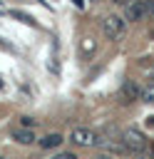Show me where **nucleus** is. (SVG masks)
I'll list each match as a JSON object with an SVG mask.
<instances>
[{"mask_svg": "<svg viewBox=\"0 0 154 159\" xmlns=\"http://www.w3.org/2000/svg\"><path fill=\"white\" fill-rule=\"evenodd\" d=\"M122 144L127 147L129 154H144L149 149V139L139 132V129H124L122 134Z\"/></svg>", "mask_w": 154, "mask_h": 159, "instance_id": "nucleus-1", "label": "nucleus"}, {"mask_svg": "<svg viewBox=\"0 0 154 159\" xmlns=\"http://www.w3.org/2000/svg\"><path fill=\"white\" fill-rule=\"evenodd\" d=\"M149 0H127L124 2V20L127 22H139L147 17Z\"/></svg>", "mask_w": 154, "mask_h": 159, "instance_id": "nucleus-2", "label": "nucleus"}, {"mask_svg": "<svg viewBox=\"0 0 154 159\" xmlns=\"http://www.w3.org/2000/svg\"><path fill=\"white\" fill-rule=\"evenodd\" d=\"M102 32H104L107 40H117V37H122V32H124V20L117 17V15H107V17L102 20Z\"/></svg>", "mask_w": 154, "mask_h": 159, "instance_id": "nucleus-3", "label": "nucleus"}, {"mask_svg": "<svg viewBox=\"0 0 154 159\" xmlns=\"http://www.w3.org/2000/svg\"><path fill=\"white\" fill-rule=\"evenodd\" d=\"M97 137H99V134H94L92 129H87V127H77V129L72 132L70 139H72L77 147H94V144H97Z\"/></svg>", "mask_w": 154, "mask_h": 159, "instance_id": "nucleus-4", "label": "nucleus"}, {"mask_svg": "<svg viewBox=\"0 0 154 159\" xmlns=\"http://www.w3.org/2000/svg\"><path fill=\"white\" fill-rule=\"evenodd\" d=\"M139 97H142V89L137 87V82H132V80L122 82V89H119V102H122V104H132V102H137Z\"/></svg>", "mask_w": 154, "mask_h": 159, "instance_id": "nucleus-5", "label": "nucleus"}, {"mask_svg": "<svg viewBox=\"0 0 154 159\" xmlns=\"http://www.w3.org/2000/svg\"><path fill=\"white\" fill-rule=\"evenodd\" d=\"M12 139H15L17 144H25V147H27V144H35V142H37L35 132H32V129H25V127L15 129V132H12Z\"/></svg>", "mask_w": 154, "mask_h": 159, "instance_id": "nucleus-6", "label": "nucleus"}, {"mask_svg": "<svg viewBox=\"0 0 154 159\" xmlns=\"http://www.w3.org/2000/svg\"><path fill=\"white\" fill-rule=\"evenodd\" d=\"M40 142V147L42 149H55V147H60L62 142H65V137L62 134H57V132H52V134H45L42 139H37Z\"/></svg>", "mask_w": 154, "mask_h": 159, "instance_id": "nucleus-7", "label": "nucleus"}, {"mask_svg": "<svg viewBox=\"0 0 154 159\" xmlns=\"http://www.w3.org/2000/svg\"><path fill=\"white\" fill-rule=\"evenodd\" d=\"M142 99L149 102V104H154V84H147V87L142 89Z\"/></svg>", "mask_w": 154, "mask_h": 159, "instance_id": "nucleus-8", "label": "nucleus"}, {"mask_svg": "<svg viewBox=\"0 0 154 159\" xmlns=\"http://www.w3.org/2000/svg\"><path fill=\"white\" fill-rule=\"evenodd\" d=\"M10 15H12L15 20H22V22H27V25H35V20H32L30 15H25V12H20V10H10Z\"/></svg>", "mask_w": 154, "mask_h": 159, "instance_id": "nucleus-9", "label": "nucleus"}, {"mask_svg": "<svg viewBox=\"0 0 154 159\" xmlns=\"http://www.w3.org/2000/svg\"><path fill=\"white\" fill-rule=\"evenodd\" d=\"M20 124H22L25 129H30V127L35 124V119H32V117H20Z\"/></svg>", "mask_w": 154, "mask_h": 159, "instance_id": "nucleus-10", "label": "nucleus"}, {"mask_svg": "<svg viewBox=\"0 0 154 159\" xmlns=\"http://www.w3.org/2000/svg\"><path fill=\"white\" fill-rule=\"evenodd\" d=\"M55 159H77V154H72V152H62V154H57Z\"/></svg>", "mask_w": 154, "mask_h": 159, "instance_id": "nucleus-11", "label": "nucleus"}, {"mask_svg": "<svg viewBox=\"0 0 154 159\" xmlns=\"http://www.w3.org/2000/svg\"><path fill=\"white\" fill-rule=\"evenodd\" d=\"M147 17L154 20V0H149V7H147Z\"/></svg>", "mask_w": 154, "mask_h": 159, "instance_id": "nucleus-12", "label": "nucleus"}, {"mask_svg": "<svg viewBox=\"0 0 154 159\" xmlns=\"http://www.w3.org/2000/svg\"><path fill=\"white\" fill-rule=\"evenodd\" d=\"M72 2H75L77 7H84V0H72Z\"/></svg>", "mask_w": 154, "mask_h": 159, "instance_id": "nucleus-13", "label": "nucleus"}, {"mask_svg": "<svg viewBox=\"0 0 154 159\" xmlns=\"http://www.w3.org/2000/svg\"><path fill=\"white\" fill-rule=\"evenodd\" d=\"M149 127H154V117H149Z\"/></svg>", "mask_w": 154, "mask_h": 159, "instance_id": "nucleus-14", "label": "nucleus"}, {"mask_svg": "<svg viewBox=\"0 0 154 159\" xmlns=\"http://www.w3.org/2000/svg\"><path fill=\"white\" fill-rule=\"evenodd\" d=\"M152 80H154V70H152Z\"/></svg>", "mask_w": 154, "mask_h": 159, "instance_id": "nucleus-15", "label": "nucleus"}, {"mask_svg": "<svg viewBox=\"0 0 154 159\" xmlns=\"http://www.w3.org/2000/svg\"><path fill=\"white\" fill-rule=\"evenodd\" d=\"M0 89H2V80H0Z\"/></svg>", "mask_w": 154, "mask_h": 159, "instance_id": "nucleus-16", "label": "nucleus"}, {"mask_svg": "<svg viewBox=\"0 0 154 159\" xmlns=\"http://www.w3.org/2000/svg\"><path fill=\"white\" fill-rule=\"evenodd\" d=\"M0 159H7V157H0Z\"/></svg>", "mask_w": 154, "mask_h": 159, "instance_id": "nucleus-17", "label": "nucleus"}]
</instances>
